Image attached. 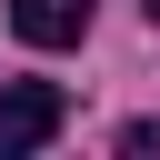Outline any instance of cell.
Returning a JSON list of instances; mask_svg holds the SVG:
<instances>
[{
	"label": "cell",
	"instance_id": "cell-1",
	"mask_svg": "<svg viewBox=\"0 0 160 160\" xmlns=\"http://www.w3.org/2000/svg\"><path fill=\"white\" fill-rule=\"evenodd\" d=\"M70 90L60 80H0V160H30L40 140H60Z\"/></svg>",
	"mask_w": 160,
	"mask_h": 160
},
{
	"label": "cell",
	"instance_id": "cell-2",
	"mask_svg": "<svg viewBox=\"0 0 160 160\" xmlns=\"http://www.w3.org/2000/svg\"><path fill=\"white\" fill-rule=\"evenodd\" d=\"M10 30L30 50H70V40H90V0H10Z\"/></svg>",
	"mask_w": 160,
	"mask_h": 160
},
{
	"label": "cell",
	"instance_id": "cell-3",
	"mask_svg": "<svg viewBox=\"0 0 160 160\" xmlns=\"http://www.w3.org/2000/svg\"><path fill=\"white\" fill-rule=\"evenodd\" d=\"M140 20H150V30H160V0H140Z\"/></svg>",
	"mask_w": 160,
	"mask_h": 160
}]
</instances>
